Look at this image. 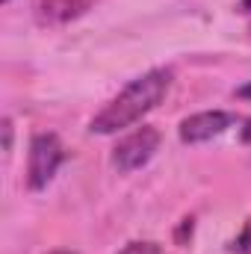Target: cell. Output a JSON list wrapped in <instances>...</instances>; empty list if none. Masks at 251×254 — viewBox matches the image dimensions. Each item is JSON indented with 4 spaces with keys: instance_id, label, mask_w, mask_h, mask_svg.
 <instances>
[{
    "instance_id": "cell-1",
    "label": "cell",
    "mask_w": 251,
    "mask_h": 254,
    "mask_svg": "<svg viewBox=\"0 0 251 254\" xmlns=\"http://www.w3.org/2000/svg\"><path fill=\"white\" fill-rule=\"evenodd\" d=\"M172 80H175L172 68H151L142 77L130 80L125 89L92 119L89 130L98 133V136H107V133H119L125 127L136 125L142 116H148L151 110H157L163 104V98L172 89Z\"/></svg>"
},
{
    "instance_id": "cell-2",
    "label": "cell",
    "mask_w": 251,
    "mask_h": 254,
    "mask_svg": "<svg viewBox=\"0 0 251 254\" xmlns=\"http://www.w3.org/2000/svg\"><path fill=\"white\" fill-rule=\"evenodd\" d=\"M65 163V145L57 133H36L30 139V154H27V187L33 192L45 190L54 175Z\"/></svg>"
},
{
    "instance_id": "cell-3",
    "label": "cell",
    "mask_w": 251,
    "mask_h": 254,
    "mask_svg": "<svg viewBox=\"0 0 251 254\" xmlns=\"http://www.w3.org/2000/svg\"><path fill=\"white\" fill-rule=\"evenodd\" d=\"M157 151H160V130L142 125L133 133H127L125 139H119V145L113 148V166L119 169V175H130L148 166Z\"/></svg>"
},
{
    "instance_id": "cell-4",
    "label": "cell",
    "mask_w": 251,
    "mask_h": 254,
    "mask_svg": "<svg viewBox=\"0 0 251 254\" xmlns=\"http://www.w3.org/2000/svg\"><path fill=\"white\" fill-rule=\"evenodd\" d=\"M231 125H237V116L234 113H225V110H204V113H195L181 122L178 127V136L181 142L187 145H201V142H210L216 136H222Z\"/></svg>"
},
{
    "instance_id": "cell-5",
    "label": "cell",
    "mask_w": 251,
    "mask_h": 254,
    "mask_svg": "<svg viewBox=\"0 0 251 254\" xmlns=\"http://www.w3.org/2000/svg\"><path fill=\"white\" fill-rule=\"evenodd\" d=\"M89 6H92V0H36L33 12L42 27H60V24H68V21L86 15Z\"/></svg>"
},
{
    "instance_id": "cell-6",
    "label": "cell",
    "mask_w": 251,
    "mask_h": 254,
    "mask_svg": "<svg viewBox=\"0 0 251 254\" xmlns=\"http://www.w3.org/2000/svg\"><path fill=\"white\" fill-rule=\"evenodd\" d=\"M228 252L231 254H251V216L246 219V225H243V231L231 240V246H228Z\"/></svg>"
},
{
    "instance_id": "cell-7",
    "label": "cell",
    "mask_w": 251,
    "mask_h": 254,
    "mask_svg": "<svg viewBox=\"0 0 251 254\" xmlns=\"http://www.w3.org/2000/svg\"><path fill=\"white\" fill-rule=\"evenodd\" d=\"M119 254H163V249L151 240H136V243H127Z\"/></svg>"
},
{
    "instance_id": "cell-8",
    "label": "cell",
    "mask_w": 251,
    "mask_h": 254,
    "mask_svg": "<svg viewBox=\"0 0 251 254\" xmlns=\"http://www.w3.org/2000/svg\"><path fill=\"white\" fill-rule=\"evenodd\" d=\"M3 151L6 154L12 151V122L9 119H3Z\"/></svg>"
},
{
    "instance_id": "cell-9",
    "label": "cell",
    "mask_w": 251,
    "mask_h": 254,
    "mask_svg": "<svg viewBox=\"0 0 251 254\" xmlns=\"http://www.w3.org/2000/svg\"><path fill=\"white\" fill-rule=\"evenodd\" d=\"M240 139H243L246 145H251V119L243 122V127H240Z\"/></svg>"
},
{
    "instance_id": "cell-10",
    "label": "cell",
    "mask_w": 251,
    "mask_h": 254,
    "mask_svg": "<svg viewBox=\"0 0 251 254\" xmlns=\"http://www.w3.org/2000/svg\"><path fill=\"white\" fill-rule=\"evenodd\" d=\"M240 9H243V12L251 18V0H240Z\"/></svg>"
},
{
    "instance_id": "cell-11",
    "label": "cell",
    "mask_w": 251,
    "mask_h": 254,
    "mask_svg": "<svg viewBox=\"0 0 251 254\" xmlns=\"http://www.w3.org/2000/svg\"><path fill=\"white\" fill-rule=\"evenodd\" d=\"M237 95H240V98H251V86H243V89H237Z\"/></svg>"
},
{
    "instance_id": "cell-12",
    "label": "cell",
    "mask_w": 251,
    "mask_h": 254,
    "mask_svg": "<svg viewBox=\"0 0 251 254\" xmlns=\"http://www.w3.org/2000/svg\"><path fill=\"white\" fill-rule=\"evenodd\" d=\"M48 254H74V252H65V249H57V252H48Z\"/></svg>"
},
{
    "instance_id": "cell-13",
    "label": "cell",
    "mask_w": 251,
    "mask_h": 254,
    "mask_svg": "<svg viewBox=\"0 0 251 254\" xmlns=\"http://www.w3.org/2000/svg\"><path fill=\"white\" fill-rule=\"evenodd\" d=\"M3 3H12V0H3Z\"/></svg>"
}]
</instances>
